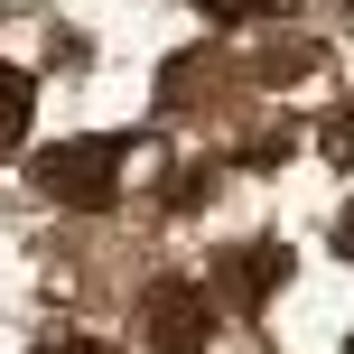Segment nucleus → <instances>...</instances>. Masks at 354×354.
Masks as SVG:
<instances>
[{"label":"nucleus","mask_w":354,"mask_h":354,"mask_svg":"<svg viewBox=\"0 0 354 354\" xmlns=\"http://www.w3.org/2000/svg\"><path fill=\"white\" fill-rule=\"evenodd\" d=\"M66 354H112V345H66Z\"/></svg>","instance_id":"6e6552de"},{"label":"nucleus","mask_w":354,"mask_h":354,"mask_svg":"<svg viewBox=\"0 0 354 354\" xmlns=\"http://www.w3.org/2000/svg\"><path fill=\"white\" fill-rule=\"evenodd\" d=\"M280 270H289V252H280V243H252V252H224V289H233V299H243V308H261L270 289H280Z\"/></svg>","instance_id":"7ed1b4c3"},{"label":"nucleus","mask_w":354,"mask_h":354,"mask_svg":"<svg viewBox=\"0 0 354 354\" xmlns=\"http://www.w3.org/2000/svg\"><path fill=\"white\" fill-rule=\"evenodd\" d=\"M37 187L66 196V205L103 214L122 196V140H66V149H37Z\"/></svg>","instance_id":"f257e3e1"},{"label":"nucleus","mask_w":354,"mask_h":354,"mask_svg":"<svg viewBox=\"0 0 354 354\" xmlns=\"http://www.w3.org/2000/svg\"><path fill=\"white\" fill-rule=\"evenodd\" d=\"M326 149H336V159H345V168H354V103H345V112H336V131H326Z\"/></svg>","instance_id":"423d86ee"},{"label":"nucleus","mask_w":354,"mask_h":354,"mask_svg":"<svg viewBox=\"0 0 354 354\" xmlns=\"http://www.w3.org/2000/svg\"><path fill=\"white\" fill-rule=\"evenodd\" d=\"M205 336H214V299L196 280H159L149 289V345L159 354H205Z\"/></svg>","instance_id":"f03ea898"},{"label":"nucleus","mask_w":354,"mask_h":354,"mask_svg":"<svg viewBox=\"0 0 354 354\" xmlns=\"http://www.w3.org/2000/svg\"><path fill=\"white\" fill-rule=\"evenodd\" d=\"M336 252H345V261H354V205L336 214Z\"/></svg>","instance_id":"0eeeda50"},{"label":"nucleus","mask_w":354,"mask_h":354,"mask_svg":"<svg viewBox=\"0 0 354 354\" xmlns=\"http://www.w3.org/2000/svg\"><path fill=\"white\" fill-rule=\"evenodd\" d=\"M28 112H37V84H28L19 66H0V149H10L19 131H28Z\"/></svg>","instance_id":"20e7f679"},{"label":"nucleus","mask_w":354,"mask_h":354,"mask_svg":"<svg viewBox=\"0 0 354 354\" xmlns=\"http://www.w3.org/2000/svg\"><path fill=\"white\" fill-rule=\"evenodd\" d=\"M345 354H354V345H345Z\"/></svg>","instance_id":"1a4fd4ad"},{"label":"nucleus","mask_w":354,"mask_h":354,"mask_svg":"<svg viewBox=\"0 0 354 354\" xmlns=\"http://www.w3.org/2000/svg\"><path fill=\"white\" fill-rule=\"evenodd\" d=\"M196 10H205V19H261L270 0H196Z\"/></svg>","instance_id":"39448f33"}]
</instances>
